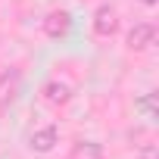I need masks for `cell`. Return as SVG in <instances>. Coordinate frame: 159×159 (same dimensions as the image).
<instances>
[{
  "instance_id": "6da1fadb",
  "label": "cell",
  "mask_w": 159,
  "mask_h": 159,
  "mask_svg": "<svg viewBox=\"0 0 159 159\" xmlns=\"http://www.w3.org/2000/svg\"><path fill=\"white\" fill-rule=\"evenodd\" d=\"M94 31L100 38H112L119 31V13H116V7H109V3L97 7V13H94Z\"/></svg>"
},
{
  "instance_id": "7a4b0ae2",
  "label": "cell",
  "mask_w": 159,
  "mask_h": 159,
  "mask_svg": "<svg viewBox=\"0 0 159 159\" xmlns=\"http://www.w3.org/2000/svg\"><path fill=\"white\" fill-rule=\"evenodd\" d=\"M22 88V72L19 69H7L0 75V106H13Z\"/></svg>"
},
{
  "instance_id": "3957f363",
  "label": "cell",
  "mask_w": 159,
  "mask_h": 159,
  "mask_svg": "<svg viewBox=\"0 0 159 159\" xmlns=\"http://www.w3.org/2000/svg\"><path fill=\"white\" fill-rule=\"evenodd\" d=\"M156 44V25L153 22H137L128 31V47L131 50H150Z\"/></svg>"
},
{
  "instance_id": "277c9868",
  "label": "cell",
  "mask_w": 159,
  "mask_h": 159,
  "mask_svg": "<svg viewBox=\"0 0 159 159\" xmlns=\"http://www.w3.org/2000/svg\"><path fill=\"white\" fill-rule=\"evenodd\" d=\"M69 31H72V16H69L66 10L47 13V19H44V34H47V38H66Z\"/></svg>"
},
{
  "instance_id": "5b68a950",
  "label": "cell",
  "mask_w": 159,
  "mask_h": 159,
  "mask_svg": "<svg viewBox=\"0 0 159 159\" xmlns=\"http://www.w3.org/2000/svg\"><path fill=\"white\" fill-rule=\"evenodd\" d=\"M56 143H59V131H56L53 125H47V128H38V131L28 137V147H31L34 153H50Z\"/></svg>"
},
{
  "instance_id": "8992f818",
  "label": "cell",
  "mask_w": 159,
  "mask_h": 159,
  "mask_svg": "<svg viewBox=\"0 0 159 159\" xmlns=\"http://www.w3.org/2000/svg\"><path fill=\"white\" fill-rule=\"evenodd\" d=\"M44 97H47L53 106H62V103L72 100V88H69L66 81H50V84L44 88Z\"/></svg>"
},
{
  "instance_id": "52a82bcc",
  "label": "cell",
  "mask_w": 159,
  "mask_h": 159,
  "mask_svg": "<svg viewBox=\"0 0 159 159\" xmlns=\"http://www.w3.org/2000/svg\"><path fill=\"white\" fill-rule=\"evenodd\" d=\"M134 109H140L147 119H156V94L150 91V94H143V97H137L134 100Z\"/></svg>"
},
{
  "instance_id": "ba28073f",
  "label": "cell",
  "mask_w": 159,
  "mask_h": 159,
  "mask_svg": "<svg viewBox=\"0 0 159 159\" xmlns=\"http://www.w3.org/2000/svg\"><path fill=\"white\" fill-rule=\"evenodd\" d=\"M137 159H159V147L156 143H143L137 150Z\"/></svg>"
},
{
  "instance_id": "9c48e42d",
  "label": "cell",
  "mask_w": 159,
  "mask_h": 159,
  "mask_svg": "<svg viewBox=\"0 0 159 159\" xmlns=\"http://www.w3.org/2000/svg\"><path fill=\"white\" fill-rule=\"evenodd\" d=\"M75 153H78V156H88V159H94V156H100V147H97V143H88V147L81 143Z\"/></svg>"
},
{
  "instance_id": "30bf717a",
  "label": "cell",
  "mask_w": 159,
  "mask_h": 159,
  "mask_svg": "<svg viewBox=\"0 0 159 159\" xmlns=\"http://www.w3.org/2000/svg\"><path fill=\"white\" fill-rule=\"evenodd\" d=\"M140 3H143V7H156V3H159V0H140Z\"/></svg>"
}]
</instances>
